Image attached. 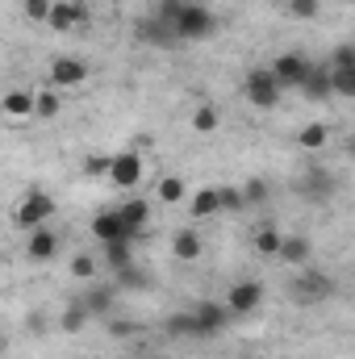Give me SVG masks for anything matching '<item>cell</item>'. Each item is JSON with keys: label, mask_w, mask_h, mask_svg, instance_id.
Returning <instances> with one entry per match:
<instances>
[{"label": "cell", "mask_w": 355, "mask_h": 359, "mask_svg": "<svg viewBox=\"0 0 355 359\" xmlns=\"http://www.w3.org/2000/svg\"><path fill=\"white\" fill-rule=\"evenodd\" d=\"M330 292H335V280L322 276V271H297V280L288 284V297H293L297 305H318V301H326Z\"/></svg>", "instance_id": "cell-2"}, {"label": "cell", "mask_w": 355, "mask_h": 359, "mask_svg": "<svg viewBox=\"0 0 355 359\" xmlns=\"http://www.w3.org/2000/svg\"><path fill=\"white\" fill-rule=\"evenodd\" d=\"M217 121H222V117H217V109H213V104H201V109L192 113V130H196V134H213V130H217Z\"/></svg>", "instance_id": "cell-25"}, {"label": "cell", "mask_w": 355, "mask_h": 359, "mask_svg": "<svg viewBox=\"0 0 355 359\" xmlns=\"http://www.w3.org/2000/svg\"><path fill=\"white\" fill-rule=\"evenodd\" d=\"M267 192H272V188H267L264 180H247V188H243L247 205H264V201H267Z\"/></svg>", "instance_id": "cell-32"}, {"label": "cell", "mask_w": 355, "mask_h": 359, "mask_svg": "<svg viewBox=\"0 0 355 359\" xmlns=\"http://www.w3.org/2000/svg\"><path fill=\"white\" fill-rule=\"evenodd\" d=\"M109 180H113L117 188H134V184L142 180V159H138V151L113 155V172H109Z\"/></svg>", "instance_id": "cell-10"}, {"label": "cell", "mask_w": 355, "mask_h": 359, "mask_svg": "<svg viewBox=\"0 0 355 359\" xmlns=\"http://www.w3.org/2000/svg\"><path fill=\"white\" fill-rule=\"evenodd\" d=\"M117 280H121V288H147V276L138 268H126V271H117Z\"/></svg>", "instance_id": "cell-34"}, {"label": "cell", "mask_w": 355, "mask_h": 359, "mask_svg": "<svg viewBox=\"0 0 355 359\" xmlns=\"http://www.w3.org/2000/svg\"><path fill=\"white\" fill-rule=\"evenodd\" d=\"M309 255H314V243H309L305 234H288V238H284V247H280V259H284L288 268L309 264Z\"/></svg>", "instance_id": "cell-13"}, {"label": "cell", "mask_w": 355, "mask_h": 359, "mask_svg": "<svg viewBox=\"0 0 355 359\" xmlns=\"http://www.w3.org/2000/svg\"><path fill=\"white\" fill-rule=\"evenodd\" d=\"M280 247H284V234H276L272 226H264V230L255 234V251H260V255H276V259H280Z\"/></svg>", "instance_id": "cell-24"}, {"label": "cell", "mask_w": 355, "mask_h": 359, "mask_svg": "<svg viewBox=\"0 0 355 359\" xmlns=\"http://www.w3.org/2000/svg\"><path fill=\"white\" fill-rule=\"evenodd\" d=\"M351 4H355V0H351Z\"/></svg>", "instance_id": "cell-40"}, {"label": "cell", "mask_w": 355, "mask_h": 359, "mask_svg": "<svg viewBox=\"0 0 355 359\" xmlns=\"http://www.w3.org/2000/svg\"><path fill=\"white\" fill-rule=\"evenodd\" d=\"M72 276L76 280H92L96 276V259L92 255H72Z\"/></svg>", "instance_id": "cell-30"}, {"label": "cell", "mask_w": 355, "mask_h": 359, "mask_svg": "<svg viewBox=\"0 0 355 359\" xmlns=\"http://www.w3.org/2000/svg\"><path fill=\"white\" fill-rule=\"evenodd\" d=\"M84 301H88L92 313H113V292H109V288H92Z\"/></svg>", "instance_id": "cell-29"}, {"label": "cell", "mask_w": 355, "mask_h": 359, "mask_svg": "<svg viewBox=\"0 0 355 359\" xmlns=\"http://www.w3.org/2000/svg\"><path fill=\"white\" fill-rule=\"evenodd\" d=\"M84 17H88V13H84V4H80V0H59V4L51 8V21H46V25H51L55 34H67V29H72V25H80Z\"/></svg>", "instance_id": "cell-11"}, {"label": "cell", "mask_w": 355, "mask_h": 359, "mask_svg": "<svg viewBox=\"0 0 355 359\" xmlns=\"http://www.w3.org/2000/svg\"><path fill=\"white\" fill-rule=\"evenodd\" d=\"M84 172H88V176H109V172H113V159H105V155H92L88 163H84Z\"/></svg>", "instance_id": "cell-35"}, {"label": "cell", "mask_w": 355, "mask_h": 359, "mask_svg": "<svg viewBox=\"0 0 355 359\" xmlns=\"http://www.w3.org/2000/svg\"><path fill=\"white\" fill-rule=\"evenodd\" d=\"M159 201H163V205H180V201H184V180L180 176L159 180Z\"/></svg>", "instance_id": "cell-28"}, {"label": "cell", "mask_w": 355, "mask_h": 359, "mask_svg": "<svg viewBox=\"0 0 355 359\" xmlns=\"http://www.w3.org/2000/svg\"><path fill=\"white\" fill-rule=\"evenodd\" d=\"M201 251H205V243H201V234H196V230H180L176 238H172V255H176L180 264H196V259H201Z\"/></svg>", "instance_id": "cell-14"}, {"label": "cell", "mask_w": 355, "mask_h": 359, "mask_svg": "<svg viewBox=\"0 0 355 359\" xmlns=\"http://www.w3.org/2000/svg\"><path fill=\"white\" fill-rule=\"evenodd\" d=\"M25 251H29V259L46 264V259H55V251H59V238H55L46 226H38V230H29V243H25Z\"/></svg>", "instance_id": "cell-12"}, {"label": "cell", "mask_w": 355, "mask_h": 359, "mask_svg": "<svg viewBox=\"0 0 355 359\" xmlns=\"http://www.w3.org/2000/svg\"><path fill=\"white\" fill-rule=\"evenodd\" d=\"M301 92H305L309 100H326V96H335V84H330V67H314V72H309V80L301 84Z\"/></svg>", "instance_id": "cell-15"}, {"label": "cell", "mask_w": 355, "mask_h": 359, "mask_svg": "<svg viewBox=\"0 0 355 359\" xmlns=\"http://www.w3.org/2000/svg\"><path fill=\"white\" fill-rule=\"evenodd\" d=\"M217 192H222V209H243L247 205V196L239 188H217Z\"/></svg>", "instance_id": "cell-36"}, {"label": "cell", "mask_w": 355, "mask_h": 359, "mask_svg": "<svg viewBox=\"0 0 355 359\" xmlns=\"http://www.w3.org/2000/svg\"><path fill=\"white\" fill-rule=\"evenodd\" d=\"M34 109H38V96H34V92H8V96H4V113H8V117H34Z\"/></svg>", "instance_id": "cell-16"}, {"label": "cell", "mask_w": 355, "mask_h": 359, "mask_svg": "<svg viewBox=\"0 0 355 359\" xmlns=\"http://www.w3.org/2000/svg\"><path fill=\"white\" fill-rule=\"evenodd\" d=\"M92 234H96L100 247H109V243H134V230L126 226L121 209H105V213H96V217H92Z\"/></svg>", "instance_id": "cell-5"}, {"label": "cell", "mask_w": 355, "mask_h": 359, "mask_svg": "<svg viewBox=\"0 0 355 359\" xmlns=\"http://www.w3.org/2000/svg\"><path fill=\"white\" fill-rule=\"evenodd\" d=\"M213 25H217V21H213V13H209L205 4H184V13L176 17L172 29H176L180 42H201V38L213 34Z\"/></svg>", "instance_id": "cell-1"}, {"label": "cell", "mask_w": 355, "mask_h": 359, "mask_svg": "<svg viewBox=\"0 0 355 359\" xmlns=\"http://www.w3.org/2000/svg\"><path fill=\"white\" fill-rule=\"evenodd\" d=\"M213 213H222V192L217 188H201L192 196V217H213Z\"/></svg>", "instance_id": "cell-17"}, {"label": "cell", "mask_w": 355, "mask_h": 359, "mask_svg": "<svg viewBox=\"0 0 355 359\" xmlns=\"http://www.w3.org/2000/svg\"><path fill=\"white\" fill-rule=\"evenodd\" d=\"M121 217H126V226H130L134 234H142V226H147V217H151V205H147L142 196H134V201L121 205Z\"/></svg>", "instance_id": "cell-18"}, {"label": "cell", "mask_w": 355, "mask_h": 359, "mask_svg": "<svg viewBox=\"0 0 355 359\" xmlns=\"http://www.w3.org/2000/svg\"><path fill=\"white\" fill-rule=\"evenodd\" d=\"M168 334H196V339H201V326H196V313L188 309V313H176V318H168Z\"/></svg>", "instance_id": "cell-27"}, {"label": "cell", "mask_w": 355, "mask_h": 359, "mask_svg": "<svg viewBox=\"0 0 355 359\" xmlns=\"http://www.w3.org/2000/svg\"><path fill=\"white\" fill-rule=\"evenodd\" d=\"M34 96H38V109H34V117H42V121L59 117V109H63V100H59V88H42V92H34Z\"/></svg>", "instance_id": "cell-21"}, {"label": "cell", "mask_w": 355, "mask_h": 359, "mask_svg": "<svg viewBox=\"0 0 355 359\" xmlns=\"http://www.w3.org/2000/svg\"><path fill=\"white\" fill-rule=\"evenodd\" d=\"M88 318H92L88 301H72V305L63 309V318H59V322H63V330H67V334H76V330H84V322H88Z\"/></svg>", "instance_id": "cell-19"}, {"label": "cell", "mask_w": 355, "mask_h": 359, "mask_svg": "<svg viewBox=\"0 0 355 359\" xmlns=\"http://www.w3.org/2000/svg\"><path fill=\"white\" fill-rule=\"evenodd\" d=\"M272 72H276V80H280V88H301L305 80H309V59L301 55V50H284V55H276V63H272Z\"/></svg>", "instance_id": "cell-4"}, {"label": "cell", "mask_w": 355, "mask_h": 359, "mask_svg": "<svg viewBox=\"0 0 355 359\" xmlns=\"http://www.w3.org/2000/svg\"><path fill=\"white\" fill-rule=\"evenodd\" d=\"M330 67H355V46H351V42L335 50V59H330Z\"/></svg>", "instance_id": "cell-38"}, {"label": "cell", "mask_w": 355, "mask_h": 359, "mask_svg": "<svg viewBox=\"0 0 355 359\" xmlns=\"http://www.w3.org/2000/svg\"><path fill=\"white\" fill-rule=\"evenodd\" d=\"M46 80H51V88H80V84L88 80V67H84L80 59H67V55H63V59L51 63V76H46Z\"/></svg>", "instance_id": "cell-8"}, {"label": "cell", "mask_w": 355, "mask_h": 359, "mask_svg": "<svg viewBox=\"0 0 355 359\" xmlns=\"http://www.w3.org/2000/svg\"><path fill=\"white\" fill-rule=\"evenodd\" d=\"M243 92H247V100H251L255 109H272V104H280V80H276L272 67H255V72H247Z\"/></svg>", "instance_id": "cell-3"}, {"label": "cell", "mask_w": 355, "mask_h": 359, "mask_svg": "<svg viewBox=\"0 0 355 359\" xmlns=\"http://www.w3.org/2000/svg\"><path fill=\"white\" fill-rule=\"evenodd\" d=\"M192 313H196L201 334H217V330H226V326H230V318H234V313H230V305H217V301H201Z\"/></svg>", "instance_id": "cell-9"}, {"label": "cell", "mask_w": 355, "mask_h": 359, "mask_svg": "<svg viewBox=\"0 0 355 359\" xmlns=\"http://www.w3.org/2000/svg\"><path fill=\"white\" fill-rule=\"evenodd\" d=\"M51 8H55V0H25V17L29 21H51Z\"/></svg>", "instance_id": "cell-31"}, {"label": "cell", "mask_w": 355, "mask_h": 359, "mask_svg": "<svg viewBox=\"0 0 355 359\" xmlns=\"http://www.w3.org/2000/svg\"><path fill=\"white\" fill-rule=\"evenodd\" d=\"M330 84H335V96L355 100V67H330Z\"/></svg>", "instance_id": "cell-23"}, {"label": "cell", "mask_w": 355, "mask_h": 359, "mask_svg": "<svg viewBox=\"0 0 355 359\" xmlns=\"http://www.w3.org/2000/svg\"><path fill=\"white\" fill-rule=\"evenodd\" d=\"M51 213H55V201H51L42 188H29L25 201H21V209H17V226H21V230H38Z\"/></svg>", "instance_id": "cell-6"}, {"label": "cell", "mask_w": 355, "mask_h": 359, "mask_svg": "<svg viewBox=\"0 0 355 359\" xmlns=\"http://www.w3.org/2000/svg\"><path fill=\"white\" fill-rule=\"evenodd\" d=\"M284 8H288V17H297V21H314V17L322 13V0H284Z\"/></svg>", "instance_id": "cell-26"}, {"label": "cell", "mask_w": 355, "mask_h": 359, "mask_svg": "<svg viewBox=\"0 0 355 359\" xmlns=\"http://www.w3.org/2000/svg\"><path fill=\"white\" fill-rule=\"evenodd\" d=\"M109 334H113V339H134V334H138V322H121V318H113V322H109Z\"/></svg>", "instance_id": "cell-33"}, {"label": "cell", "mask_w": 355, "mask_h": 359, "mask_svg": "<svg viewBox=\"0 0 355 359\" xmlns=\"http://www.w3.org/2000/svg\"><path fill=\"white\" fill-rule=\"evenodd\" d=\"M105 264L113 271L134 268V247H130V243H109V247H105Z\"/></svg>", "instance_id": "cell-20"}, {"label": "cell", "mask_w": 355, "mask_h": 359, "mask_svg": "<svg viewBox=\"0 0 355 359\" xmlns=\"http://www.w3.org/2000/svg\"><path fill=\"white\" fill-rule=\"evenodd\" d=\"M330 188H335V184L322 176V172H314V176H309V184H305V192H314V196H326Z\"/></svg>", "instance_id": "cell-37"}, {"label": "cell", "mask_w": 355, "mask_h": 359, "mask_svg": "<svg viewBox=\"0 0 355 359\" xmlns=\"http://www.w3.org/2000/svg\"><path fill=\"white\" fill-rule=\"evenodd\" d=\"M347 155H351V159H355V134H351V138H347Z\"/></svg>", "instance_id": "cell-39"}, {"label": "cell", "mask_w": 355, "mask_h": 359, "mask_svg": "<svg viewBox=\"0 0 355 359\" xmlns=\"http://www.w3.org/2000/svg\"><path fill=\"white\" fill-rule=\"evenodd\" d=\"M326 138H330V126L314 121V126H305V130L297 134V147H305V151H318V147H326Z\"/></svg>", "instance_id": "cell-22"}, {"label": "cell", "mask_w": 355, "mask_h": 359, "mask_svg": "<svg viewBox=\"0 0 355 359\" xmlns=\"http://www.w3.org/2000/svg\"><path fill=\"white\" fill-rule=\"evenodd\" d=\"M260 301H264V284H260V280H239V284L226 292V305H230V313H234V318L255 313V309H260Z\"/></svg>", "instance_id": "cell-7"}]
</instances>
